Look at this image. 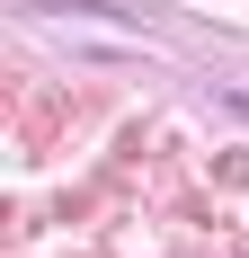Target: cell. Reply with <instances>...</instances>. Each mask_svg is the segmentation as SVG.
I'll return each mask as SVG.
<instances>
[{
    "label": "cell",
    "instance_id": "cell-1",
    "mask_svg": "<svg viewBox=\"0 0 249 258\" xmlns=\"http://www.w3.org/2000/svg\"><path fill=\"white\" fill-rule=\"evenodd\" d=\"M231 116H249V89H231Z\"/></svg>",
    "mask_w": 249,
    "mask_h": 258
}]
</instances>
